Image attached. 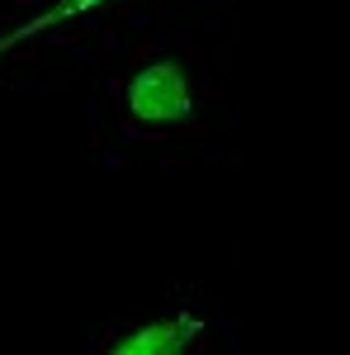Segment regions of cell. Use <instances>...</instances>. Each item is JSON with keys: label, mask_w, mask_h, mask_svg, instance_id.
<instances>
[{"label": "cell", "mask_w": 350, "mask_h": 355, "mask_svg": "<svg viewBox=\"0 0 350 355\" xmlns=\"http://www.w3.org/2000/svg\"><path fill=\"white\" fill-rule=\"evenodd\" d=\"M128 110L142 123H180L194 114V95H189V81L175 62H152L142 67L128 85Z\"/></svg>", "instance_id": "cell-1"}, {"label": "cell", "mask_w": 350, "mask_h": 355, "mask_svg": "<svg viewBox=\"0 0 350 355\" xmlns=\"http://www.w3.org/2000/svg\"><path fill=\"white\" fill-rule=\"evenodd\" d=\"M204 331L199 318H161V322H147V327H133L128 336H119L109 355H180Z\"/></svg>", "instance_id": "cell-2"}, {"label": "cell", "mask_w": 350, "mask_h": 355, "mask_svg": "<svg viewBox=\"0 0 350 355\" xmlns=\"http://www.w3.org/2000/svg\"><path fill=\"white\" fill-rule=\"evenodd\" d=\"M90 5H105V0H67V5H57V10H48V15H38L33 24H24L19 33H10L5 43H15V38H28V33H38V28L57 24V19H71V15H81V10H90ZM5 43H0V48H5Z\"/></svg>", "instance_id": "cell-3"}]
</instances>
